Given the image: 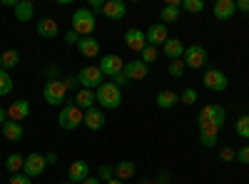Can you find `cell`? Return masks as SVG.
<instances>
[{
	"label": "cell",
	"instance_id": "6da1fadb",
	"mask_svg": "<svg viewBox=\"0 0 249 184\" xmlns=\"http://www.w3.org/2000/svg\"><path fill=\"white\" fill-rule=\"evenodd\" d=\"M95 100H97L100 110H117L122 105V90L112 83H105L95 90Z\"/></svg>",
	"mask_w": 249,
	"mask_h": 184
},
{
	"label": "cell",
	"instance_id": "7a4b0ae2",
	"mask_svg": "<svg viewBox=\"0 0 249 184\" xmlns=\"http://www.w3.org/2000/svg\"><path fill=\"white\" fill-rule=\"evenodd\" d=\"M95 25H97V17L90 8H77L72 13V30L80 35V37H88L95 33Z\"/></svg>",
	"mask_w": 249,
	"mask_h": 184
},
{
	"label": "cell",
	"instance_id": "3957f363",
	"mask_svg": "<svg viewBox=\"0 0 249 184\" xmlns=\"http://www.w3.org/2000/svg\"><path fill=\"white\" fill-rule=\"evenodd\" d=\"M82 122H85V110H80L75 102H65V107L57 115V125L62 130H77Z\"/></svg>",
	"mask_w": 249,
	"mask_h": 184
},
{
	"label": "cell",
	"instance_id": "277c9868",
	"mask_svg": "<svg viewBox=\"0 0 249 184\" xmlns=\"http://www.w3.org/2000/svg\"><path fill=\"white\" fill-rule=\"evenodd\" d=\"M77 83L85 90H97L100 85H105V75H102V70L95 67V65H85L77 72Z\"/></svg>",
	"mask_w": 249,
	"mask_h": 184
},
{
	"label": "cell",
	"instance_id": "5b68a950",
	"mask_svg": "<svg viewBox=\"0 0 249 184\" xmlns=\"http://www.w3.org/2000/svg\"><path fill=\"white\" fill-rule=\"evenodd\" d=\"M43 95H45V102H48V105L57 107V105H65L68 87H65V83H62V80H50V83H45Z\"/></svg>",
	"mask_w": 249,
	"mask_h": 184
},
{
	"label": "cell",
	"instance_id": "8992f818",
	"mask_svg": "<svg viewBox=\"0 0 249 184\" xmlns=\"http://www.w3.org/2000/svg\"><path fill=\"white\" fill-rule=\"evenodd\" d=\"M207 63V50L202 45H190V48H184V67H190V70H199L204 67Z\"/></svg>",
	"mask_w": 249,
	"mask_h": 184
},
{
	"label": "cell",
	"instance_id": "52a82bcc",
	"mask_svg": "<svg viewBox=\"0 0 249 184\" xmlns=\"http://www.w3.org/2000/svg\"><path fill=\"white\" fill-rule=\"evenodd\" d=\"M227 85H230V80H227V75L217 67H210L204 72V87L212 90V92H224Z\"/></svg>",
	"mask_w": 249,
	"mask_h": 184
},
{
	"label": "cell",
	"instance_id": "ba28073f",
	"mask_svg": "<svg viewBox=\"0 0 249 184\" xmlns=\"http://www.w3.org/2000/svg\"><path fill=\"white\" fill-rule=\"evenodd\" d=\"M45 167H48V162H45V157H43V154H37V152H33V154H28V157H25V165H23V172H25V177L35 179V177H40V174L45 172Z\"/></svg>",
	"mask_w": 249,
	"mask_h": 184
},
{
	"label": "cell",
	"instance_id": "9c48e42d",
	"mask_svg": "<svg viewBox=\"0 0 249 184\" xmlns=\"http://www.w3.org/2000/svg\"><path fill=\"white\" fill-rule=\"evenodd\" d=\"M144 37H147V45H152V48L164 45V43L170 40L167 25H164V23H155V25H150V28H147V33H144Z\"/></svg>",
	"mask_w": 249,
	"mask_h": 184
},
{
	"label": "cell",
	"instance_id": "30bf717a",
	"mask_svg": "<svg viewBox=\"0 0 249 184\" xmlns=\"http://www.w3.org/2000/svg\"><path fill=\"white\" fill-rule=\"evenodd\" d=\"M97 67L102 70V75H105V77H115L117 72L124 70V60H122L120 55H105V57L100 60Z\"/></svg>",
	"mask_w": 249,
	"mask_h": 184
},
{
	"label": "cell",
	"instance_id": "8fae6325",
	"mask_svg": "<svg viewBox=\"0 0 249 184\" xmlns=\"http://www.w3.org/2000/svg\"><path fill=\"white\" fill-rule=\"evenodd\" d=\"M219 139V127L214 122H199V142L202 147H214Z\"/></svg>",
	"mask_w": 249,
	"mask_h": 184
},
{
	"label": "cell",
	"instance_id": "7c38bea8",
	"mask_svg": "<svg viewBox=\"0 0 249 184\" xmlns=\"http://www.w3.org/2000/svg\"><path fill=\"white\" fill-rule=\"evenodd\" d=\"M124 45H127L132 52H142L144 48H147V37H144V33H142V30L132 28V30L124 33Z\"/></svg>",
	"mask_w": 249,
	"mask_h": 184
},
{
	"label": "cell",
	"instance_id": "4fadbf2b",
	"mask_svg": "<svg viewBox=\"0 0 249 184\" xmlns=\"http://www.w3.org/2000/svg\"><path fill=\"white\" fill-rule=\"evenodd\" d=\"M88 177H90V167H88V162H82V159L72 162L70 169H68V182H72V184H82Z\"/></svg>",
	"mask_w": 249,
	"mask_h": 184
},
{
	"label": "cell",
	"instance_id": "5bb4252c",
	"mask_svg": "<svg viewBox=\"0 0 249 184\" xmlns=\"http://www.w3.org/2000/svg\"><path fill=\"white\" fill-rule=\"evenodd\" d=\"M28 115H30V102L28 100H15L8 107V119H13V122H23V119H28Z\"/></svg>",
	"mask_w": 249,
	"mask_h": 184
},
{
	"label": "cell",
	"instance_id": "9a60e30c",
	"mask_svg": "<svg viewBox=\"0 0 249 184\" xmlns=\"http://www.w3.org/2000/svg\"><path fill=\"white\" fill-rule=\"evenodd\" d=\"M102 15L110 17V20H122L127 15V5H124L122 0H107V3L102 5Z\"/></svg>",
	"mask_w": 249,
	"mask_h": 184
},
{
	"label": "cell",
	"instance_id": "2e32d148",
	"mask_svg": "<svg viewBox=\"0 0 249 184\" xmlns=\"http://www.w3.org/2000/svg\"><path fill=\"white\" fill-rule=\"evenodd\" d=\"M88 130H92V132H97V130H102L105 127V110H97V107H92V110H88L85 112V122H82Z\"/></svg>",
	"mask_w": 249,
	"mask_h": 184
},
{
	"label": "cell",
	"instance_id": "e0dca14e",
	"mask_svg": "<svg viewBox=\"0 0 249 184\" xmlns=\"http://www.w3.org/2000/svg\"><path fill=\"white\" fill-rule=\"evenodd\" d=\"M77 50H80V55H85V57H97L100 55V40H95L92 35L80 37L77 40Z\"/></svg>",
	"mask_w": 249,
	"mask_h": 184
},
{
	"label": "cell",
	"instance_id": "ac0fdd59",
	"mask_svg": "<svg viewBox=\"0 0 249 184\" xmlns=\"http://www.w3.org/2000/svg\"><path fill=\"white\" fill-rule=\"evenodd\" d=\"M150 72V67L142 63V60H132V63H124V75L127 80H144Z\"/></svg>",
	"mask_w": 249,
	"mask_h": 184
},
{
	"label": "cell",
	"instance_id": "d6986e66",
	"mask_svg": "<svg viewBox=\"0 0 249 184\" xmlns=\"http://www.w3.org/2000/svg\"><path fill=\"white\" fill-rule=\"evenodd\" d=\"M57 33H60L57 20H53V17H43V20H37V35H40V37L53 40V37H57Z\"/></svg>",
	"mask_w": 249,
	"mask_h": 184
},
{
	"label": "cell",
	"instance_id": "ffe728a7",
	"mask_svg": "<svg viewBox=\"0 0 249 184\" xmlns=\"http://www.w3.org/2000/svg\"><path fill=\"white\" fill-rule=\"evenodd\" d=\"M237 13V3L234 0H217L214 3V17L217 20H230Z\"/></svg>",
	"mask_w": 249,
	"mask_h": 184
},
{
	"label": "cell",
	"instance_id": "44dd1931",
	"mask_svg": "<svg viewBox=\"0 0 249 184\" xmlns=\"http://www.w3.org/2000/svg\"><path fill=\"white\" fill-rule=\"evenodd\" d=\"M162 48H164V57H170V63L172 60H182L184 57V45H182V40H177V37H170Z\"/></svg>",
	"mask_w": 249,
	"mask_h": 184
},
{
	"label": "cell",
	"instance_id": "7402d4cb",
	"mask_svg": "<svg viewBox=\"0 0 249 184\" xmlns=\"http://www.w3.org/2000/svg\"><path fill=\"white\" fill-rule=\"evenodd\" d=\"M3 137L10 139V142H20V139L25 137V130H23V125H20V122L8 119L5 125H3Z\"/></svg>",
	"mask_w": 249,
	"mask_h": 184
},
{
	"label": "cell",
	"instance_id": "603a6c76",
	"mask_svg": "<svg viewBox=\"0 0 249 184\" xmlns=\"http://www.w3.org/2000/svg\"><path fill=\"white\" fill-rule=\"evenodd\" d=\"M95 102H97V100H95V92H92V90H85V87H80V90H77V95H75V105H77L80 110H85V112L92 110Z\"/></svg>",
	"mask_w": 249,
	"mask_h": 184
},
{
	"label": "cell",
	"instance_id": "cb8c5ba5",
	"mask_svg": "<svg viewBox=\"0 0 249 184\" xmlns=\"http://www.w3.org/2000/svg\"><path fill=\"white\" fill-rule=\"evenodd\" d=\"M13 10H15V20H20V23H28V20H33V15H35V5L30 3V0H20Z\"/></svg>",
	"mask_w": 249,
	"mask_h": 184
},
{
	"label": "cell",
	"instance_id": "d4e9b609",
	"mask_svg": "<svg viewBox=\"0 0 249 184\" xmlns=\"http://www.w3.org/2000/svg\"><path fill=\"white\" fill-rule=\"evenodd\" d=\"M177 102H179V95L172 92V90H162L157 95V107H162V110H172Z\"/></svg>",
	"mask_w": 249,
	"mask_h": 184
},
{
	"label": "cell",
	"instance_id": "484cf974",
	"mask_svg": "<svg viewBox=\"0 0 249 184\" xmlns=\"http://www.w3.org/2000/svg\"><path fill=\"white\" fill-rule=\"evenodd\" d=\"M20 63V52L15 50V48H10V50H5L3 55H0V70H13L15 65Z\"/></svg>",
	"mask_w": 249,
	"mask_h": 184
},
{
	"label": "cell",
	"instance_id": "4316f807",
	"mask_svg": "<svg viewBox=\"0 0 249 184\" xmlns=\"http://www.w3.org/2000/svg\"><path fill=\"white\" fill-rule=\"evenodd\" d=\"M135 172H137L135 162H130V159H122L120 165L115 167V179H132V177H135Z\"/></svg>",
	"mask_w": 249,
	"mask_h": 184
},
{
	"label": "cell",
	"instance_id": "83f0119b",
	"mask_svg": "<svg viewBox=\"0 0 249 184\" xmlns=\"http://www.w3.org/2000/svg\"><path fill=\"white\" fill-rule=\"evenodd\" d=\"M179 13H182V8L179 5H164L162 10H160V17L164 20V25H170V23H177V20H179Z\"/></svg>",
	"mask_w": 249,
	"mask_h": 184
},
{
	"label": "cell",
	"instance_id": "f1b7e54d",
	"mask_svg": "<svg viewBox=\"0 0 249 184\" xmlns=\"http://www.w3.org/2000/svg\"><path fill=\"white\" fill-rule=\"evenodd\" d=\"M23 165H25V157L18 154V152H13V154L5 159V169H8L10 174H18L20 169H23Z\"/></svg>",
	"mask_w": 249,
	"mask_h": 184
},
{
	"label": "cell",
	"instance_id": "f546056e",
	"mask_svg": "<svg viewBox=\"0 0 249 184\" xmlns=\"http://www.w3.org/2000/svg\"><path fill=\"white\" fill-rule=\"evenodd\" d=\"M234 132H237L242 139H249V115H242V117L234 122Z\"/></svg>",
	"mask_w": 249,
	"mask_h": 184
},
{
	"label": "cell",
	"instance_id": "4dcf8cb0",
	"mask_svg": "<svg viewBox=\"0 0 249 184\" xmlns=\"http://www.w3.org/2000/svg\"><path fill=\"white\" fill-rule=\"evenodd\" d=\"M10 92H13V77L5 70H0V97H5Z\"/></svg>",
	"mask_w": 249,
	"mask_h": 184
},
{
	"label": "cell",
	"instance_id": "1f68e13d",
	"mask_svg": "<svg viewBox=\"0 0 249 184\" xmlns=\"http://www.w3.org/2000/svg\"><path fill=\"white\" fill-rule=\"evenodd\" d=\"M212 122L222 130L224 127V122H227V110L222 107V105H214V110H212Z\"/></svg>",
	"mask_w": 249,
	"mask_h": 184
},
{
	"label": "cell",
	"instance_id": "d6a6232c",
	"mask_svg": "<svg viewBox=\"0 0 249 184\" xmlns=\"http://www.w3.org/2000/svg\"><path fill=\"white\" fill-rule=\"evenodd\" d=\"M140 57H142V63L144 65H152V63H157V48H152V45H147V48H144L142 52H140Z\"/></svg>",
	"mask_w": 249,
	"mask_h": 184
},
{
	"label": "cell",
	"instance_id": "836d02e7",
	"mask_svg": "<svg viewBox=\"0 0 249 184\" xmlns=\"http://www.w3.org/2000/svg\"><path fill=\"white\" fill-rule=\"evenodd\" d=\"M179 102H184V105H195L197 102V90L195 87H184V92L179 95Z\"/></svg>",
	"mask_w": 249,
	"mask_h": 184
},
{
	"label": "cell",
	"instance_id": "e575fe53",
	"mask_svg": "<svg viewBox=\"0 0 249 184\" xmlns=\"http://www.w3.org/2000/svg\"><path fill=\"white\" fill-rule=\"evenodd\" d=\"M182 8L187 13H199V10H204V3L202 0H182Z\"/></svg>",
	"mask_w": 249,
	"mask_h": 184
},
{
	"label": "cell",
	"instance_id": "d590c367",
	"mask_svg": "<svg viewBox=\"0 0 249 184\" xmlns=\"http://www.w3.org/2000/svg\"><path fill=\"white\" fill-rule=\"evenodd\" d=\"M170 75L172 77H182L184 75V60H172L170 63Z\"/></svg>",
	"mask_w": 249,
	"mask_h": 184
},
{
	"label": "cell",
	"instance_id": "8d00e7d4",
	"mask_svg": "<svg viewBox=\"0 0 249 184\" xmlns=\"http://www.w3.org/2000/svg\"><path fill=\"white\" fill-rule=\"evenodd\" d=\"M97 174H100L97 179H107V182H110V179H115V177H112V174H115V169H112L110 165H100V169H97Z\"/></svg>",
	"mask_w": 249,
	"mask_h": 184
},
{
	"label": "cell",
	"instance_id": "74e56055",
	"mask_svg": "<svg viewBox=\"0 0 249 184\" xmlns=\"http://www.w3.org/2000/svg\"><path fill=\"white\" fill-rule=\"evenodd\" d=\"M212 110H214V105H204L199 110V122H212Z\"/></svg>",
	"mask_w": 249,
	"mask_h": 184
},
{
	"label": "cell",
	"instance_id": "f35d334b",
	"mask_svg": "<svg viewBox=\"0 0 249 184\" xmlns=\"http://www.w3.org/2000/svg\"><path fill=\"white\" fill-rule=\"evenodd\" d=\"M219 159H222V162H234V159H237V152H234L232 147H224V150L219 152Z\"/></svg>",
	"mask_w": 249,
	"mask_h": 184
},
{
	"label": "cell",
	"instance_id": "ab89813d",
	"mask_svg": "<svg viewBox=\"0 0 249 184\" xmlns=\"http://www.w3.org/2000/svg\"><path fill=\"white\" fill-rule=\"evenodd\" d=\"M8 184H33L30 182V177H25V174H10V179H8Z\"/></svg>",
	"mask_w": 249,
	"mask_h": 184
},
{
	"label": "cell",
	"instance_id": "60d3db41",
	"mask_svg": "<svg viewBox=\"0 0 249 184\" xmlns=\"http://www.w3.org/2000/svg\"><path fill=\"white\" fill-rule=\"evenodd\" d=\"M237 162H242V165H249V145H244L242 150H237Z\"/></svg>",
	"mask_w": 249,
	"mask_h": 184
},
{
	"label": "cell",
	"instance_id": "b9f144b4",
	"mask_svg": "<svg viewBox=\"0 0 249 184\" xmlns=\"http://www.w3.org/2000/svg\"><path fill=\"white\" fill-rule=\"evenodd\" d=\"M130 80H127V75H124V70L122 72H117L115 77H112V85H117V87H122V85H127Z\"/></svg>",
	"mask_w": 249,
	"mask_h": 184
},
{
	"label": "cell",
	"instance_id": "7bdbcfd3",
	"mask_svg": "<svg viewBox=\"0 0 249 184\" xmlns=\"http://www.w3.org/2000/svg\"><path fill=\"white\" fill-rule=\"evenodd\" d=\"M77 40H80V35H77V33L70 28V30L65 33V43H70V45H77Z\"/></svg>",
	"mask_w": 249,
	"mask_h": 184
},
{
	"label": "cell",
	"instance_id": "ee69618b",
	"mask_svg": "<svg viewBox=\"0 0 249 184\" xmlns=\"http://www.w3.org/2000/svg\"><path fill=\"white\" fill-rule=\"evenodd\" d=\"M62 83H65V87H68V90H72V87H77V85H80V83H77V75H75V77H65Z\"/></svg>",
	"mask_w": 249,
	"mask_h": 184
},
{
	"label": "cell",
	"instance_id": "f6af8a7d",
	"mask_svg": "<svg viewBox=\"0 0 249 184\" xmlns=\"http://www.w3.org/2000/svg\"><path fill=\"white\" fill-rule=\"evenodd\" d=\"M234 3H237V10L249 13V0H234Z\"/></svg>",
	"mask_w": 249,
	"mask_h": 184
},
{
	"label": "cell",
	"instance_id": "bcb514c9",
	"mask_svg": "<svg viewBox=\"0 0 249 184\" xmlns=\"http://www.w3.org/2000/svg\"><path fill=\"white\" fill-rule=\"evenodd\" d=\"M102 5L105 3H100V0H90V10L92 13H102Z\"/></svg>",
	"mask_w": 249,
	"mask_h": 184
},
{
	"label": "cell",
	"instance_id": "7dc6e473",
	"mask_svg": "<svg viewBox=\"0 0 249 184\" xmlns=\"http://www.w3.org/2000/svg\"><path fill=\"white\" fill-rule=\"evenodd\" d=\"M5 122H8V110H3V107H0V127H3Z\"/></svg>",
	"mask_w": 249,
	"mask_h": 184
},
{
	"label": "cell",
	"instance_id": "c3c4849f",
	"mask_svg": "<svg viewBox=\"0 0 249 184\" xmlns=\"http://www.w3.org/2000/svg\"><path fill=\"white\" fill-rule=\"evenodd\" d=\"M167 182H170V174H167V172H162V174L157 177V184H167Z\"/></svg>",
	"mask_w": 249,
	"mask_h": 184
},
{
	"label": "cell",
	"instance_id": "681fc988",
	"mask_svg": "<svg viewBox=\"0 0 249 184\" xmlns=\"http://www.w3.org/2000/svg\"><path fill=\"white\" fill-rule=\"evenodd\" d=\"M45 162H48V165H55V162H57V154H53V152H50V154L45 157Z\"/></svg>",
	"mask_w": 249,
	"mask_h": 184
},
{
	"label": "cell",
	"instance_id": "f907efd6",
	"mask_svg": "<svg viewBox=\"0 0 249 184\" xmlns=\"http://www.w3.org/2000/svg\"><path fill=\"white\" fill-rule=\"evenodd\" d=\"M82 184H100V179H97V177H88V179L82 182Z\"/></svg>",
	"mask_w": 249,
	"mask_h": 184
},
{
	"label": "cell",
	"instance_id": "816d5d0a",
	"mask_svg": "<svg viewBox=\"0 0 249 184\" xmlns=\"http://www.w3.org/2000/svg\"><path fill=\"white\" fill-rule=\"evenodd\" d=\"M105 184H124L122 179H110V182H105Z\"/></svg>",
	"mask_w": 249,
	"mask_h": 184
},
{
	"label": "cell",
	"instance_id": "f5cc1de1",
	"mask_svg": "<svg viewBox=\"0 0 249 184\" xmlns=\"http://www.w3.org/2000/svg\"><path fill=\"white\" fill-rule=\"evenodd\" d=\"M140 184H155V182H152V179H147V182H140Z\"/></svg>",
	"mask_w": 249,
	"mask_h": 184
},
{
	"label": "cell",
	"instance_id": "db71d44e",
	"mask_svg": "<svg viewBox=\"0 0 249 184\" xmlns=\"http://www.w3.org/2000/svg\"><path fill=\"white\" fill-rule=\"evenodd\" d=\"M62 184H72V182H62Z\"/></svg>",
	"mask_w": 249,
	"mask_h": 184
}]
</instances>
